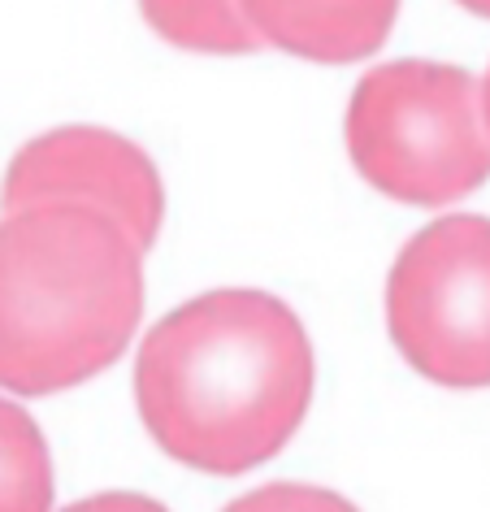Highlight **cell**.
<instances>
[{"label":"cell","mask_w":490,"mask_h":512,"mask_svg":"<svg viewBox=\"0 0 490 512\" xmlns=\"http://www.w3.org/2000/svg\"><path fill=\"white\" fill-rule=\"evenodd\" d=\"M239 9L261 44L321 66H347L386 44L399 0H239Z\"/></svg>","instance_id":"6"},{"label":"cell","mask_w":490,"mask_h":512,"mask_svg":"<svg viewBox=\"0 0 490 512\" xmlns=\"http://www.w3.org/2000/svg\"><path fill=\"white\" fill-rule=\"evenodd\" d=\"M482 113H486V126H490V70H486V79H482Z\"/></svg>","instance_id":"12"},{"label":"cell","mask_w":490,"mask_h":512,"mask_svg":"<svg viewBox=\"0 0 490 512\" xmlns=\"http://www.w3.org/2000/svg\"><path fill=\"white\" fill-rule=\"evenodd\" d=\"M53 508V460L27 408L0 400V512Z\"/></svg>","instance_id":"8"},{"label":"cell","mask_w":490,"mask_h":512,"mask_svg":"<svg viewBox=\"0 0 490 512\" xmlns=\"http://www.w3.org/2000/svg\"><path fill=\"white\" fill-rule=\"evenodd\" d=\"M313 343L269 291L222 287L165 313L135 356V404L165 456L243 473L291 443L313 404Z\"/></svg>","instance_id":"1"},{"label":"cell","mask_w":490,"mask_h":512,"mask_svg":"<svg viewBox=\"0 0 490 512\" xmlns=\"http://www.w3.org/2000/svg\"><path fill=\"white\" fill-rule=\"evenodd\" d=\"M343 131L360 178L399 204L443 209L490 178L482 83L460 66L391 61L369 70Z\"/></svg>","instance_id":"3"},{"label":"cell","mask_w":490,"mask_h":512,"mask_svg":"<svg viewBox=\"0 0 490 512\" xmlns=\"http://www.w3.org/2000/svg\"><path fill=\"white\" fill-rule=\"evenodd\" d=\"M226 512H356L343 495L321 491V486H304V482H274L261 491L235 499Z\"/></svg>","instance_id":"9"},{"label":"cell","mask_w":490,"mask_h":512,"mask_svg":"<svg viewBox=\"0 0 490 512\" xmlns=\"http://www.w3.org/2000/svg\"><path fill=\"white\" fill-rule=\"evenodd\" d=\"M139 14L165 44L187 53L239 57L261 48V35L243 18L239 0H139Z\"/></svg>","instance_id":"7"},{"label":"cell","mask_w":490,"mask_h":512,"mask_svg":"<svg viewBox=\"0 0 490 512\" xmlns=\"http://www.w3.org/2000/svg\"><path fill=\"white\" fill-rule=\"evenodd\" d=\"M92 204L118 217L139 248H152L165 217V187L152 157L131 139L100 131V126H61L9 161L0 209H31V204Z\"/></svg>","instance_id":"5"},{"label":"cell","mask_w":490,"mask_h":512,"mask_svg":"<svg viewBox=\"0 0 490 512\" xmlns=\"http://www.w3.org/2000/svg\"><path fill=\"white\" fill-rule=\"evenodd\" d=\"M66 512H170L165 504L148 495H131V491H109V495H92V499H79L70 504Z\"/></svg>","instance_id":"10"},{"label":"cell","mask_w":490,"mask_h":512,"mask_svg":"<svg viewBox=\"0 0 490 512\" xmlns=\"http://www.w3.org/2000/svg\"><path fill=\"white\" fill-rule=\"evenodd\" d=\"M386 330L421 378L490 387V217L451 213L404 243L386 278Z\"/></svg>","instance_id":"4"},{"label":"cell","mask_w":490,"mask_h":512,"mask_svg":"<svg viewBox=\"0 0 490 512\" xmlns=\"http://www.w3.org/2000/svg\"><path fill=\"white\" fill-rule=\"evenodd\" d=\"M144 317V248L92 204L0 217V391L57 395L126 352Z\"/></svg>","instance_id":"2"},{"label":"cell","mask_w":490,"mask_h":512,"mask_svg":"<svg viewBox=\"0 0 490 512\" xmlns=\"http://www.w3.org/2000/svg\"><path fill=\"white\" fill-rule=\"evenodd\" d=\"M460 9H469V14H477V18H490V0H456Z\"/></svg>","instance_id":"11"}]
</instances>
